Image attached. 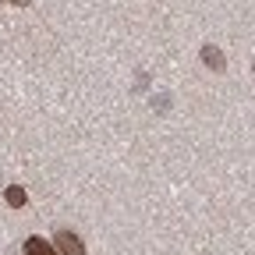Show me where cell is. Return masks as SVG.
Listing matches in <instances>:
<instances>
[{"label":"cell","mask_w":255,"mask_h":255,"mask_svg":"<svg viewBox=\"0 0 255 255\" xmlns=\"http://www.w3.org/2000/svg\"><path fill=\"white\" fill-rule=\"evenodd\" d=\"M53 241H57V252H64V255H85V245H82L71 231H60Z\"/></svg>","instance_id":"6da1fadb"},{"label":"cell","mask_w":255,"mask_h":255,"mask_svg":"<svg viewBox=\"0 0 255 255\" xmlns=\"http://www.w3.org/2000/svg\"><path fill=\"white\" fill-rule=\"evenodd\" d=\"M21 255H57V248L50 241H43V238H28L25 248H21Z\"/></svg>","instance_id":"7a4b0ae2"},{"label":"cell","mask_w":255,"mask_h":255,"mask_svg":"<svg viewBox=\"0 0 255 255\" xmlns=\"http://www.w3.org/2000/svg\"><path fill=\"white\" fill-rule=\"evenodd\" d=\"M4 199H7L11 206H21V202H25V191H21V188H7V195H4Z\"/></svg>","instance_id":"3957f363"},{"label":"cell","mask_w":255,"mask_h":255,"mask_svg":"<svg viewBox=\"0 0 255 255\" xmlns=\"http://www.w3.org/2000/svg\"><path fill=\"white\" fill-rule=\"evenodd\" d=\"M14 4H28V0H14Z\"/></svg>","instance_id":"277c9868"}]
</instances>
